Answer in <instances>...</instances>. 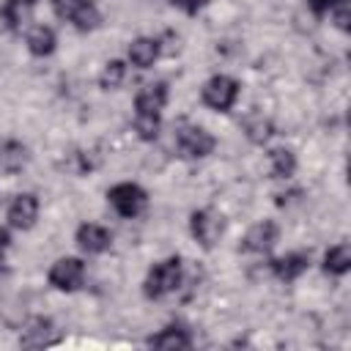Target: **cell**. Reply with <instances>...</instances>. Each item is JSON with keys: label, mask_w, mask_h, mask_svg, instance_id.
I'll use <instances>...</instances> for the list:
<instances>
[{"label": "cell", "mask_w": 351, "mask_h": 351, "mask_svg": "<svg viewBox=\"0 0 351 351\" xmlns=\"http://www.w3.org/2000/svg\"><path fill=\"white\" fill-rule=\"evenodd\" d=\"M181 277H184V269H181V258H167V261H159L145 282H143V291L148 299H162L167 293H173L178 285H181Z\"/></svg>", "instance_id": "obj_1"}, {"label": "cell", "mask_w": 351, "mask_h": 351, "mask_svg": "<svg viewBox=\"0 0 351 351\" xmlns=\"http://www.w3.org/2000/svg\"><path fill=\"white\" fill-rule=\"evenodd\" d=\"M52 11L58 19L71 22L77 30H93L101 22V14L93 0H52Z\"/></svg>", "instance_id": "obj_2"}, {"label": "cell", "mask_w": 351, "mask_h": 351, "mask_svg": "<svg viewBox=\"0 0 351 351\" xmlns=\"http://www.w3.org/2000/svg\"><path fill=\"white\" fill-rule=\"evenodd\" d=\"M200 99H203L206 107H211L217 112H228L239 99V82L228 74H217L203 85Z\"/></svg>", "instance_id": "obj_3"}, {"label": "cell", "mask_w": 351, "mask_h": 351, "mask_svg": "<svg viewBox=\"0 0 351 351\" xmlns=\"http://www.w3.org/2000/svg\"><path fill=\"white\" fill-rule=\"evenodd\" d=\"M176 145H178V154L186 156V159H203L214 151L217 140L203 129V126H192V123H184L178 126L176 132Z\"/></svg>", "instance_id": "obj_4"}, {"label": "cell", "mask_w": 351, "mask_h": 351, "mask_svg": "<svg viewBox=\"0 0 351 351\" xmlns=\"http://www.w3.org/2000/svg\"><path fill=\"white\" fill-rule=\"evenodd\" d=\"M107 200H110V206H112L121 217L132 219V217H137V214L145 208L148 195H145L143 186H137V184H132V181H123V184H115L112 189H107Z\"/></svg>", "instance_id": "obj_5"}, {"label": "cell", "mask_w": 351, "mask_h": 351, "mask_svg": "<svg viewBox=\"0 0 351 351\" xmlns=\"http://www.w3.org/2000/svg\"><path fill=\"white\" fill-rule=\"evenodd\" d=\"M189 230H192V236H195V241L200 247L211 250L219 241L222 230H225V219L211 208H200V211H195L189 217Z\"/></svg>", "instance_id": "obj_6"}, {"label": "cell", "mask_w": 351, "mask_h": 351, "mask_svg": "<svg viewBox=\"0 0 351 351\" xmlns=\"http://www.w3.org/2000/svg\"><path fill=\"white\" fill-rule=\"evenodd\" d=\"M49 285L58 291H77L85 280V263L80 258H58L49 269Z\"/></svg>", "instance_id": "obj_7"}, {"label": "cell", "mask_w": 351, "mask_h": 351, "mask_svg": "<svg viewBox=\"0 0 351 351\" xmlns=\"http://www.w3.org/2000/svg\"><path fill=\"white\" fill-rule=\"evenodd\" d=\"M38 219V200L36 195H16L8 206V225L16 228V230H27L33 228Z\"/></svg>", "instance_id": "obj_8"}, {"label": "cell", "mask_w": 351, "mask_h": 351, "mask_svg": "<svg viewBox=\"0 0 351 351\" xmlns=\"http://www.w3.org/2000/svg\"><path fill=\"white\" fill-rule=\"evenodd\" d=\"M277 236H280V228L271 222V219H263L258 225H252L241 241V250L247 252H269L274 244H277Z\"/></svg>", "instance_id": "obj_9"}, {"label": "cell", "mask_w": 351, "mask_h": 351, "mask_svg": "<svg viewBox=\"0 0 351 351\" xmlns=\"http://www.w3.org/2000/svg\"><path fill=\"white\" fill-rule=\"evenodd\" d=\"M165 104H167V85L165 82H151V85L140 88V93L134 96L137 115H159Z\"/></svg>", "instance_id": "obj_10"}, {"label": "cell", "mask_w": 351, "mask_h": 351, "mask_svg": "<svg viewBox=\"0 0 351 351\" xmlns=\"http://www.w3.org/2000/svg\"><path fill=\"white\" fill-rule=\"evenodd\" d=\"M77 244H80L85 252L99 255V252H107V250H110L112 236H110L107 228H101V225H96V222H85V225L77 228Z\"/></svg>", "instance_id": "obj_11"}, {"label": "cell", "mask_w": 351, "mask_h": 351, "mask_svg": "<svg viewBox=\"0 0 351 351\" xmlns=\"http://www.w3.org/2000/svg\"><path fill=\"white\" fill-rule=\"evenodd\" d=\"M307 266H310V255H307V252H288V255L271 261V271H274V277L282 280V282L299 280V277L307 271Z\"/></svg>", "instance_id": "obj_12"}, {"label": "cell", "mask_w": 351, "mask_h": 351, "mask_svg": "<svg viewBox=\"0 0 351 351\" xmlns=\"http://www.w3.org/2000/svg\"><path fill=\"white\" fill-rule=\"evenodd\" d=\"M55 340H58V335L52 332V321L49 318H33L27 324V329L22 332L19 346H25V348H41V346H49Z\"/></svg>", "instance_id": "obj_13"}, {"label": "cell", "mask_w": 351, "mask_h": 351, "mask_svg": "<svg viewBox=\"0 0 351 351\" xmlns=\"http://www.w3.org/2000/svg\"><path fill=\"white\" fill-rule=\"evenodd\" d=\"M148 346H154V348H162V351H178V348H189L192 346V337L186 335V329L184 326H167V329H162L159 335H154L151 340H148Z\"/></svg>", "instance_id": "obj_14"}, {"label": "cell", "mask_w": 351, "mask_h": 351, "mask_svg": "<svg viewBox=\"0 0 351 351\" xmlns=\"http://www.w3.org/2000/svg\"><path fill=\"white\" fill-rule=\"evenodd\" d=\"M27 162V148L16 140H8L0 145V173L11 176V173H19Z\"/></svg>", "instance_id": "obj_15"}, {"label": "cell", "mask_w": 351, "mask_h": 351, "mask_svg": "<svg viewBox=\"0 0 351 351\" xmlns=\"http://www.w3.org/2000/svg\"><path fill=\"white\" fill-rule=\"evenodd\" d=\"M156 58H159V41H156V38L143 36V38H134V41H132V47H129V60H132L137 69L154 66Z\"/></svg>", "instance_id": "obj_16"}, {"label": "cell", "mask_w": 351, "mask_h": 351, "mask_svg": "<svg viewBox=\"0 0 351 351\" xmlns=\"http://www.w3.org/2000/svg\"><path fill=\"white\" fill-rule=\"evenodd\" d=\"M55 30L47 27V25H36L30 33H27V49L36 55V58H44V55H52L55 52Z\"/></svg>", "instance_id": "obj_17"}, {"label": "cell", "mask_w": 351, "mask_h": 351, "mask_svg": "<svg viewBox=\"0 0 351 351\" xmlns=\"http://www.w3.org/2000/svg\"><path fill=\"white\" fill-rule=\"evenodd\" d=\"M351 269V250L348 244H335L326 255H324V271L332 277H340Z\"/></svg>", "instance_id": "obj_18"}, {"label": "cell", "mask_w": 351, "mask_h": 351, "mask_svg": "<svg viewBox=\"0 0 351 351\" xmlns=\"http://www.w3.org/2000/svg\"><path fill=\"white\" fill-rule=\"evenodd\" d=\"M269 162H271V176L274 178H288L296 170V156L288 148H274L269 154Z\"/></svg>", "instance_id": "obj_19"}, {"label": "cell", "mask_w": 351, "mask_h": 351, "mask_svg": "<svg viewBox=\"0 0 351 351\" xmlns=\"http://www.w3.org/2000/svg\"><path fill=\"white\" fill-rule=\"evenodd\" d=\"M123 74H126V66L121 60H110V63H104V69L99 74V85L104 90H112V88H118L123 82Z\"/></svg>", "instance_id": "obj_20"}, {"label": "cell", "mask_w": 351, "mask_h": 351, "mask_svg": "<svg viewBox=\"0 0 351 351\" xmlns=\"http://www.w3.org/2000/svg\"><path fill=\"white\" fill-rule=\"evenodd\" d=\"M134 132L143 140H154L159 134V115H134Z\"/></svg>", "instance_id": "obj_21"}, {"label": "cell", "mask_w": 351, "mask_h": 351, "mask_svg": "<svg viewBox=\"0 0 351 351\" xmlns=\"http://www.w3.org/2000/svg\"><path fill=\"white\" fill-rule=\"evenodd\" d=\"M173 5H178L181 11H186V14H195V11H200L208 0H170Z\"/></svg>", "instance_id": "obj_22"}, {"label": "cell", "mask_w": 351, "mask_h": 351, "mask_svg": "<svg viewBox=\"0 0 351 351\" xmlns=\"http://www.w3.org/2000/svg\"><path fill=\"white\" fill-rule=\"evenodd\" d=\"M335 8H337V11H335V22H337V27H340V30H348V5H346V0L337 3Z\"/></svg>", "instance_id": "obj_23"}, {"label": "cell", "mask_w": 351, "mask_h": 351, "mask_svg": "<svg viewBox=\"0 0 351 351\" xmlns=\"http://www.w3.org/2000/svg\"><path fill=\"white\" fill-rule=\"evenodd\" d=\"M337 3H343V0H307V5H310L315 14H326V11H332Z\"/></svg>", "instance_id": "obj_24"}, {"label": "cell", "mask_w": 351, "mask_h": 351, "mask_svg": "<svg viewBox=\"0 0 351 351\" xmlns=\"http://www.w3.org/2000/svg\"><path fill=\"white\" fill-rule=\"evenodd\" d=\"M8 244H11V236H8L5 228H0V258H3V252L8 250Z\"/></svg>", "instance_id": "obj_25"}]
</instances>
